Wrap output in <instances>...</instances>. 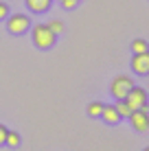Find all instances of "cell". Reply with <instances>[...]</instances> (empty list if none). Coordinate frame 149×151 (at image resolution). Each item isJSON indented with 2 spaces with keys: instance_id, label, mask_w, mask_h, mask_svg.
I'll return each mask as SVG.
<instances>
[{
  "instance_id": "18",
  "label": "cell",
  "mask_w": 149,
  "mask_h": 151,
  "mask_svg": "<svg viewBox=\"0 0 149 151\" xmlns=\"http://www.w3.org/2000/svg\"><path fill=\"white\" fill-rule=\"evenodd\" d=\"M77 2H79V0H77Z\"/></svg>"
},
{
  "instance_id": "16",
  "label": "cell",
  "mask_w": 149,
  "mask_h": 151,
  "mask_svg": "<svg viewBox=\"0 0 149 151\" xmlns=\"http://www.w3.org/2000/svg\"><path fill=\"white\" fill-rule=\"evenodd\" d=\"M59 2H61L64 9H75L77 7V0H59Z\"/></svg>"
},
{
  "instance_id": "3",
  "label": "cell",
  "mask_w": 149,
  "mask_h": 151,
  "mask_svg": "<svg viewBox=\"0 0 149 151\" xmlns=\"http://www.w3.org/2000/svg\"><path fill=\"white\" fill-rule=\"evenodd\" d=\"M134 88V79L132 77H127V75H119L114 81H112V86H110V92H112V96L119 101V99H125L127 96V92Z\"/></svg>"
},
{
  "instance_id": "13",
  "label": "cell",
  "mask_w": 149,
  "mask_h": 151,
  "mask_svg": "<svg viewBox=\"0 0 149 151\" xmlns=\"http://www.w3.org/2000/svg\"><path fill=\"white\" fill-rule=\"evenodd\" d=\"M46 27L53 31L55 35H61V33H64V22H61V20H50V22H46Z\"/></svg>"
},
{
  "instance_id": "9",
  "label": "cell",
  "mask_w": 149,
  "mask_h": 151,
  "mask_svg": "<svg viewBox=\"0 0 149 151\" xmlns=\"http://www.w3.org/2000/svg\"><path fill=\"white\" fill-rule=\"evenodd\" d=\"M114 107H116V112L121 114V118H127V116H130V114H132V107H130V105H127V103H125V99H119Z\"/></svg>"
},
{
  "instance_id": "17",
  "label": "cell",
  "mask_w": 149,
  "mask_h": 151,
  "mask_svg": "<svg viewBox=\"0 0 149 151\" xmlns=\"http://www.w3.org/2000/svg\"><path fill=\"white\" fill-rule=\"evenodd\" d=\"M143 151H149V147H147V149H143Z\"/></svg>"
},
{
  "instance_id": "11",
  "label": "cell",
  "mask_w": 149,
  "mask_h": 151,
  "mask_svg": "<svg viewBox=\"0 0 149 151\" xmlns=\"http://www.w3.org/2000/svg\"><path fill=\"white\" fill-rule=\"evenodd\" d=\"M145 50H149V44H147V42L145 40H140V37H138V40H134V42H132V53H145Z\"/></svg>"
},
{
  "instance_id": "7",
  "label": "cell",
  "mask_w": 149,
  "mask_h": 151,
  "mask_svg": "<svg viewBox=\"0 0 149 151\" xmlns=\"http://www.w3.org/2000/svg\"><path fill=\"white\" fill-rule=\"evenodd\" d=\"M101 118H103L107 125H116L121 121V114L116 112L114 105H103V110H101Z\"/></svg>"
},
{
  "instance_id": "12",
  "label": "cell",
  "mask_w": 149,
  "mask_h": 151,
  "mask_svg": "<svg viewBox=\"0 0 149 151\" xmlns=\"http://www.w3.org/2000/svg\"><path fill=\"white\" fill-rule=\"evenodd\" d=\"M101 110H103V103H101V101H92L88 105V116H92V118L101 116Z\"/></svg>"
},
{
  "instance_id": "14",
  "label": "cell",
  "mask_w": 149,
  "mask_h": 151,
  "mask_svg": "<svg viewBox=\"0 0 149 151\" xmlns=\"http://www.w3.org/2000/svg\"><path fill=\"white\" fill-rule=\"evenodd\" d=\"M7 15H9V4L0 2V20H7Z\"/></svg>"
},
{
  "instance_id": "2",
  "label": "cell",
  "mask_w": 149,
  "mask_h": 151,
  "mask_svg": "<svg viewBox=\"0 0 149 151\" xmlns=\"http://www.w3.org/2000/svg\"><path fill=\"white\" fill-rule=\"evenodd\" d=\"M29 27H31L29 15H24V13L7 15V31H9L11 35H22V33H27Z\"/></svg>"
},
{
  "instance_id": "10",
  "label": "cell",
  "mask_w": 149,
  "mask_h": 151,
  "mask_svg": "<svg viewBox=\"0 0 149 151\" xmlns=\"http://www.w3.org/2000/svg\"><path fill=\"white\" fill-rule=\"evenodd\" d=\"M20 134L18 132H7V140H4V145H9L11 149H15V147H20Z\"/></svg>"
},
{
  "instance_id": "15",
  "label": "cell",
  "mask_w": 149,
  "mask_h": 151,
  "mask_svg": "<svg viewBox=\"0 0 149 151\" xmlns=\"http://www.w3.org/2000/svg\"><path fill=\"white\" fill-rule=\"evenodd\" d=\"M7 132H9V129L4 127L2 123H0V147H2V145H4V140H7Z\"/></svg>"
},
{
  "instance_id": "8",
  "label": "cell",
  "mask_w": 149,
  "mask_h": 151,
  "mask_svg": "<svg viewBox=\"0 0 149 151\" xmlns=\"http://www.w3.org/2000/svg\"><path fill=\"white\" fill-rule=\"evenodd\" d=\"M24 2H27V7L33 13H44L46 9H50V2H53V0H24Z\"/></svg>"
},
{
  "instance_id": "5",
  "label": "cell",
  "mask_w": 149,
  "mask_h": 151,
  "mask_svg": "<svg viewBox=\"0 0 149 151\" xmlns=\"http://www.w3.org/2000/svg\"><path fill=\"white\" fill-rule=\"evenodd\" d=\"M125 103L132 107V112H134V110H140V107H145V105H147V92L143 90V88L134 86L130 92H127Z\"/></svg>"
},
{
  "instance_id": "1",
  "label": "cell",
  "mask_w": 149,
  "mask_h": 151,
  "mask_svg": "<svg viewBox=\"0 0 149 151\" xmlns=\"http://www.w3.org/2000/svg\"><path fill=\"white\" fill-rule=\"evenodd\" d=\"M31 35H33V44L37 46V48H42V50L50 48V46L55 44V37H57V35L46 27V24H35Z\"/></svg>"
},
{
  "instance_id": "4",
  "label": "cell",
  "mask_w": 149,
  "mask_h": 151,
  "mask_svg": "<svg viewBox=\"0 0 149 151\" xmlns=\"http://www.w3.org/2000/svg\"><path fill=\"white\" fill-rule=\"evenodd\" d=\"M127 118H130L132 127H134L136 132H147L149 129V105L140 107V110H134Z\"/></svg>"
},
{
  "instance_id": "6",
  "label": "cell",
  "mask_w": 149,
  "mask_h": 151,
  "mask_svg": "<svg viewBox=\"0 0 149 151\" xmlns=\"http://www.w3.org/2000/svg\"><path fill=\"white\" fill-rule=\"evenodd\" d=\"M132 70H134L136 75H149V50L134 55V59H132Z\"/></svg>"
}]
</instances>
